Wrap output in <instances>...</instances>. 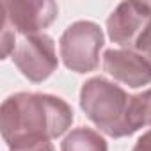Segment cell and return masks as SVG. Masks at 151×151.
<instances>
[{
	"mask_svg": "<svg viewBox=\"0 0 151 151\" xmlns=\"http://www.w3.org/2000/svg\"><path fill=\"white\" fill-rule=\"evenodd\" d=\"M126 126L130 135L144 126H151V89L130 96L126 110Z\"/></svg>",
	"mask_w": 151,
	"mask_h": 151,
	"instance_id": "9",
	"label": "cell"
},
{
	"mask_svg": "<svg viewBox=\"0 0 151 151\" xmlns=\"http://www.w3.org/2000/svg\"><path fill=\"white\" fill-rule=\"evenodd\" d=\"M132 151H151V130L139 137V140Z\"/></svg>",
	"mask_w": 151,
	"mask_h": 151,
	"instance_id": "13",
	"label": "cell"
},
{
	"mask_svg": "<svg viewBox=\"0 0 151 151\" xmlns=\"http://www.w3.org/2000/svg\"><path fill=\"white\" fill-rule=\"evenodd\" d=\"M73 123L71 107L52 94L18 93L0 109L2 137L9 147L60 137Z\"/></svg>",
	"mask_w": 151,
	"mask_h": 151,
	"instance_id": "1",
	"label": "cell"
},
{
	"mask_svg": "<svg viewBox=\"0 0 151 151\" xmlns=\"http://www.w3.org/2000/svg\"><path fill=\"white\" fill-rule=\"evenodd\" d=\"M13 60L23 77L36 84L46 80L59 66L55 43L46 34L25 36L14 50Z\"/></svg>",
	"mask_w": 151,
	"mask_h": 151,
	"instance_id": "4",
	"label": "cell"
},
{
	"mask_svg": "<svg viewBox=\"0 0 151 151\" xmlns=\"http://www.w3.org/2000/svg\"><path fill=\"white\" fill-rule=\"evenodd\" d=\"M128 101L130 96L124 89L101 77L87 80L80 89V107L86 116L114 139L130 135L126 126Z\"/></svg>",
	"mask_w": 151,
	"mask_h": 151,
	"instance_id": "2",
	"label": "cell"
},
{
	"mask_svg": "<svg viewBox=\"0 0 151 151\" xmlns=\"http://www.w3.org/2000/svg\"><path fill=\"white\" fill-rule=\"evenodd\" d=\"M151 22V4L149 2H121L107 20L109 37L121 45H135L137 37L142 34L146 25Z\"/></svg>",
	"mask_w": 151,
	"mask_h": 151,
	"instance_id": "6",
	"label": "cell"
},
{
	"mask_svg": "<svg viewBox=\"0 0 151 151\" xmlns=\"http://www.w3.org/2000/svg\"><path fill=\"white\" fill-rule=\"evenodd\" d=\"M60 151H109L105 139L86 126L71 130L60 144Z\"/></svg>",
	"mask_w": 151,
	"mask_h": 151,
	"instance_id": "8",
	"label": "cell"
},
{
	"mask_svg": "<svg viewBox=\"0 0 151 151\" xmlns=\"http://www.w3.org/2000/svg\"><path fill=\"white\" fill-rule=\"evenodd\" d=\"M135 50L140 52L144 57H147L149 62H151V22L146 25V29L142 30V34L137 37V41H135Z\"/></svg>",
	"mask_w": 151,
	"mask_h": 151,
	"instance_id": "11",
	"label": "cell"
},
{
	"mask_svg": "<svg viewBox=\"0 0 151 151\" xmlns=\"http://www.w3.org/2000/svg\"><path fill=\"white\" fill-rule=\"evenodd\" d=\"M103 68L110 77L128 87H142L151 84V62L137 50H107L103 53Z\"/></svg>",
	"mask_w": 151,
	"mask_h": 151,
	"instance_id": "7",
	"label": "cell"
},
{
	"mask_svg": "<svg viewBox=\"0 0 151 151\" xmlns=\"http://www.w3.org/2000/svg\"><path fill=\"white\" fill-rule=\"evenodd\" d=\"M9 151H55L50 140H37V142H25L9 147Z\"/></svg>",
	"mask_w": 151,
	"mask_h": 151,
	"instance_id": "12",
	"label": "cell"
},
{
	"mask_svg": "<svg viewBox=\"0 0 151 151\" xmlns=\"http://www.w3.org/2000/svg\"><path fill=\"white\" fill-rule=\"evenodd\" d=\"M16 45V30L2 13V29H0V48H2V59H7L9 53H14Z\"/></svg>",
	"mask_w": 151,
	"mask_h": 151,
	"instance_id": "10",
	"label": "cell"
},
{
	"mask_svg": "<svg viewBox=\"0 0 151 151\" xmlns=\"http://www.w3.org/2000/svg\"><path fill=\"white\" fill-rule=\"evenodd\" d=\"M2 11L16 32L32 36L46 29L59 13L57 4L50 0H2Z\"/></svg>",
	"mask_w": 151,
	"mask_h": 151,
	"instance_id": "5",
	"label": "cell"
},
{
	"mask_svg": "<svg viewBox=\"0 0 151 151\" xmlns=\"http://www.w3.org/2000/svg\"><path fill=\"white\" fill-rule=\"evenodd\" d=\"M105 37L100 25L94 22H75L60 36V57L68 69L75 73L94 71L100 62V50Z\"/></svg>",
	"mask_w": 151,
	"mask_h": 151,
	"instance_id": "3",
	"label": "cell"
}]
</instances>
